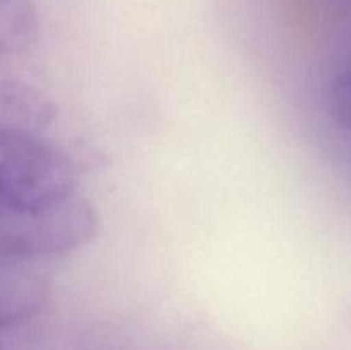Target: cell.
Returning a JSON list of instances; mask_svg holds the SVG:
<instances>
[{
  "instance_id": "6da1fadb",
  "label": "cell",
  "mask_w": 351,
  "mask_h": 350,
  "mask_svg": "<svg viewBox=\"0 0 351 350\" xmlns=\"http://www.w3.org/2000/svg\"><path fill=\"white\" fill-rule=\"evenodd\" d=\"M77 168L53 144L16 129H0V208L27 209L79 192Z\"/></svg>"
},
{
  "instance_id": "7a4b0ae2",
  "label": "cell",
  "mask_w": 351,
  "mask_h": 350,
  "mask_svg": "<svg viewBox=\"0 0 351 350\" xmlns=\"http://www.w3.org/2000/svg\"><path fill=\"white\" fill-rule=\"evenodd\" d=\"M96 230L98 213L79 192L36 208H0V254L17 261L65 256L93 240Z\"/></svg>"
},
{
  "instance_id": "3957f363",
  "label": "cell",
  "mask_w": 351,
  "mask_h": 350,
  "mask_svg": "<svg viewBox=\"0 0 351 350\" xmlns=\"http://www.w3.org/2000/svg\"><path fill=\"white\" fill-rule=\"evenodd\" d=\"M29 261L2 257L0 264V316L2 328H17L43 309L48 287L40 275L27 270Z\"/></svg>"
},
{
  "instance_id": "277c9868",
  "label": "cell",
  "mask_w": 351,
  "mask_h": 350,
  "mask_svg": "<svg viewBox=\"0 0 351 350\" xmlns=\"http://www.w3.org/2000/svg\"><path fill=\"white\" fill-rule=\"evenodd\" d=\"M51 106L36 93L17 82H2L0 88V119L2 129L38 132L51 120Z\"/></svg>"
},
{
  "instance_id": "5b68a950",
  "label": "cell",
  "mask_w": 351,
  "mask_h": 350,
  "mask_svg": "<svg viewBox=\"0 0 351 350\" xmlns=\"http://www.w3.org/2000/svg\"><path fill=\"white\" fill-rule=\"evenodd\" d=\"M40 34L33 0H0V50L23 55L36 45Z\"/></svg>"
},
{
  "instance_id": "8992f818",
  "label": "cell",
  "mask_w": 351,
  "mask_h": 350,
  "mask_svg": "<svg viewBox=\"0 0 351 350\" xmlns=\"http://www.w3.org/2000/svg\"><path fill=\"white\" fill-rule=\"evenodd\" d=\"M329 105L336 122L351 132V65L332 82Z\"/></svg>"
}]
</instances>
